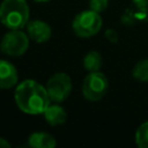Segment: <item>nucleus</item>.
<instances>
[{
  "instance_id": "ddd939ff",
  "label": "nucleus",
  "mask_w": 148,
  "mask_h": 148,
  "mask_svg": "<svg viewBox=\"0 0 148 148\" xmlns=\"http://www.w3.org/2000/svg\"><path fill=\"white\" fill-rule=\"evenodd\" d=\"M135 142L140 148H148V121L140 125L136 130Z\"/></svg>"
},
{
  "instance_id": "7ed1b4c3",
  "label": "nucleus",
  "mask_w": 148,
  "mask_h": 148,
  "mask_svg": "<svg viewBox=\"0 0 148 148\" xmlns=\"http://www.w3.org/2000/svg\"><path fill=\"white\" fill-rule=\"evenodd\" d=\"M102 18L99 13L91 9L79 13L73 20V30L76 36L88 38L96 35L102 28Z\"/></svg>"
},
{
  "instance_id": "4468645a",
  "label": "nucleus",
  "mask_w": 148,
  "mask_h": 148,
  "mask_svg": "<svg viewBox=\"0 0 148 148\" xmlns=\"http://www.w3.org/2000/svg\"><path fill=\"white\" fill-rule=\"evenodd\" d=\"M108 5H109V0H90V2H89L90 9L94 12H97V13L105 10Z\"/></svg>"
},
{
  "instance_id": "dca6fc26",
  "label": "nucleus",
  "mask_w": 148,
  "mask_h": 148,
  "mask_svg": "<svg viewBox=\"0 0 148 148\" xmlns=\"http://www.w3.org/2000/svg\"><path fill=\"white\" fill-rule=\"evenodd\" d=\"M10 147V143L3 139V138H0V148H9Z\"/></svg>"
},
{
  "instance_id": "1a4fd4ad",
  "label": "nucleus",
  "mask_w": 148,
  "mask_h": 148,
  "mask_svg": "<svg viewBox=\"0 0 148 148\" xmlns=\"http://www.w3.org/2000/svg\"><path fill=\"white\" fill-rule=\"evenodd\" d=\"M43 114H44L47 124L51 126L61 125L67 119V113H66L65 109L62 106H60L59 104H50Z\"/></svg>"
},
{
  "instance_id": "423d86ee",
  "label": "nucleus",
  "mask_w": 148,
  "mask_h": 148,
  "mask_svg": "<svg viewBox=\"0 0 148 148\" xmlns=\"http://www.w3.org/2000/svg\"><path fill=\"white\" fill-rule=\"evenodd\" d=\"M45 88L50 99L54 103H60L69 96L72 91V80L66 73H56L47 80Z\"/></svg>"
},
{
  "instance_id": "9b49d317",
  "label": "nucleus",
  "mask_w": 148,
  "mask_h": 148,
  "mask_svg": "<svg viewBox=\"0 0 148 148\" xmlns=\"http://www.w3.org/2000/svg\"><path fill=\"white\" fill-rule=\"evenodd\" d=\"M103 60H102V56L97 52V51H90L86 54L84 59H83V66L88 72H96L99 71V68L102 67Z\"/></svg>"
},
{
  "instance_id": "f03ea898",
  "label": "nucleus",
  "mask_w": 148,
  "mask_h": 148,
  "mask_svg": "<svg viewBox=\"0 0 148 148\" xmlns=\"http://www.w3.org/2000/svg\"><path fill=\"white\" fill-rule=\"evenodd\" d=\"M0 22L8 29H22L29 22V7L25 0H3L0 5Z\"/></svg>"
},
{
  "instance_id": "f8f14e48",
  "label": "nucleus",
  "mask_w": 148,
  "mask_h": 148,
  "mask_svg": "<svg viewBox=\"0 0 148 148\" xmlns=\"http://www.w3.org/2000/svg\"><path fill=\"white\" fill-rule=\"evenodd\" d=\"M132 74L136 80L142 82H148V59L136 62Z\"/></svg>"
},
{
  "instance_id": "20e7f679",
  "label": "nucleus",
  "mask_w": 148,
  "mask_h": 148,
  "mask_svg": "<svg viewBox=\"0 0 148 148\" xmlns=\"http://www.w3.org/2000/svg\"><path fill=\"white\" fill-rule=\"evenodd\" d=\"M108 79L99 71L89 72L84 77L82 84V92L86 99L90 102H97L102 99L108 91Z\"/></svg>"
},
{
  "instance_id": "9d476101",
  "label": "nucleus",
  "mask_w": 148,
  "mask_h": 148,
  "mask_svg": "<svg viewBox=\"0 0 148 148\" xmlns=\"http://www.w3.org/2000/svg\"><path fill=\"white\" fill-rule=\"evenodd\" d=\"M28 143L30 147H34V148H53V147H56L54 138L44 132L32 133L28 139Z\"/></svg>"
},
{
  "instance_id": "39448f33",
  "label": "nucleus",
  "mask_w": 148,
  "mask_h": 148,
  "mask_svg": "<svg viewBox=\"0 0 148 148\" xmlns=\"http://www.w3.org/2000/svg\"><path fill=\"white\" fill-rule=\"evenodd\" d=\"M29 47V36H27L21 29L10 30L7 32L0 44L1 51L10 57H20Z\"/></svg>"
},
{
  "instance_id": "6e6552de",
  "label": "nucleus",
  "mask_w": 148,
  "mask_h": 148,
  "mask_svg": "<svg viewBox=\"0 0 148 148\" xmlns=\"http://www.w3.org/2000/svg\"><path fill=\"white\" fill-rule=\"evenodd\" d=\"M17 80L18 76L15 66L7 60L0 59V88H13L14 86H16Z\"/></svg>"
},
{
  "instance_id": "0eeeda50",
  "label": "nucleus",
  "mask_w": 148,
  "mask_h": 148,
  "mask_svg": "<svg viewBox=\"0 0 148 148\" xmlns=\"http://www.w3.org/2000/svg\"><path fill=\"white\" fill-rule=\"evenodd\" d=\"M27 31L30 39L36 43H44L51 37V27L40 20H32L27 23Z\"/></svg>"
},
{
  "instance_id": "f3484780",
  "label": "nucleus",
  "mask_w": 148,
  "mask_h": 148,
  "mask_svg": "<svg viewBox=\"0 0 148 148\" xmlns=\"http://www.w3.org/2000/svg\"><path fill=\"white\" fill-rule=\"evenodd\" d=\"M35 1H37V2H46L49 0H35Z\"/></svg>"
},
{
  "instance_id": "2eb2a0df",
  "label": "nucleus",
  "mask_w": 148,
  "mask_h": 148,
  "mask_svg": "<svg viewBox=\"0 0 148 148\" xmlns=\"http://www.w3.org/2000/svg\"><path fill=\"white\" fill-rule=\"evenodd\" d=\"M105 37H106V39L110 40L111 43H116V42L118 40V34H117V31H116L114 29H112V28L106 29V31H105Z\"/></svg>"
},
{
  "instance_id": "f257e3e1",
  "label": "nucleus",
  "mask_w": 148,
  "mask_h": 148,
  "mask_svg": "<svg viewBox=\"0 0 148 148\" xmlns=\"http://www.w3.org/2000/svg\"><path fill=\"white\" fill-rule=\"evenodd\" d=\"M14 98L18 109L28 114L44 113L51 102L46 88L34 80L21 82L15 89Z\"/></svg>"
}]
</instances>
